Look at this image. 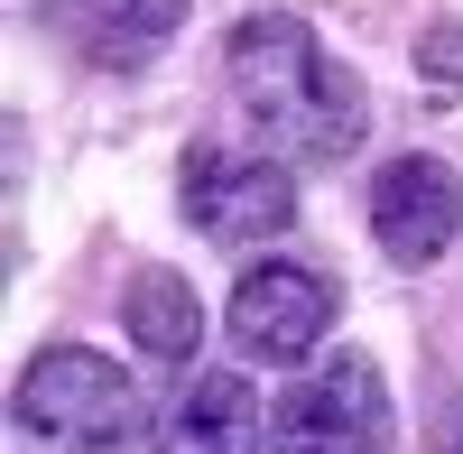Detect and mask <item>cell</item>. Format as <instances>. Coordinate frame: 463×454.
I'll return each instance as SVG.
<instances>
[{
    "mask_svg": "<svg viewBox=\"0 0 463 454\" xmlns=\"http://www.w3.org/2000/svg\"><path fill=\"white\" fill-rule=\"evenodd\" d=\"M232 93H241V111L260 121L269 148H288L297 167H343L371 130V93L353 65H334L316 47V28H306L297 10H250L241 28H232Z\"/></svg>",
    "mask_w": 463,
    "mask_h": 454,
    "instance_id": "cell-1",
    "label": "cell"
},
{
    "mask_svg": "<svg viewBox=\"0 0 463 454\" xmlns=\"http://www.w3.org/2000/svg\"><path fill=\"white\" fill-rule=\"evenodd\" d=\"M10 418L47 454H111L121 436H139V381L93 344H47V353H28Z\"/></svg>",
    "mask_w": 463,
    "mask_h": 454,
    "instance_id": "cell-2",
    "label": "cell"
},
{
    "mask_svg": "<svg viewBox=\"0 0 463 454\" xmlns=\"http://www.w3.org/2000/svg\"><path fill=\"white\" fill-rule=\"evenodd\" d=\"M390 445L399 418L371 353H334L269 399V454H390Z\"/></svg>",
    "mask_w": 463,
    "mask_h": 454,
    "instance_id": "cell-3",
    "label": "cell"
},
{
    "mask_svg": "<svg viewBox=\"0 0 463 454\" xmlns=\"http://www.w3.org/2000/svg\"><path fill=\"white\" fill-rule=\"evenodd\" d=\"M176 195H185V222L204 241L250 251V241H279L297 222V167L269 158V148H185Z\"/></svg>",
    "mask_w": 463,
    "mask_h": 454,
    "instance_id": "cell-4",
    "label": "cell"
},
{
    "mask_svg": "<svg viewBox=\"0 0 463 454\" xmlns=\"http://www.w3.org/2000/svg\"><path fill=\"white\" fill-rule=\"evenodd\" d=\"M454 232H463V185L445 158H390L371 176V241L390 270H408V279L436 270L454 251Z\"/></svg>",
    "mask_w": 463,
    "mask_h": 454,
    "instance_id": "cell-5",
    "label": "cell"
},
{
    "mask_svg": "<svg viewBox=\"0 0 463 454\" xmlns=\"http://www.w3.org/2000/svg\"><path fill=\"white\" fill-rule=\"evenodd\" d=\"M325 325H334V288L297 260H260L232 288V344L250 362H306L325 344Z\"/></svg>",
    "mask_w": 463,
    "mask_h": 454,
    "instance_id": "cell-6",
    "label": "cell"
},
{
    "mask_svg": "<svg viewBox=\"0 0 463 454\" xmlns=\"http://www.w3.org/2000/svg\"><path fill=\"white\" fill-rule=\"evenodd\" d=\"M195 0H47V28L84 65H139L148 47H167Z\"/></svg>",
    "mask_w": 463,
    "mask_h": 454,
    "instance_id": "cell-7",
    "label": "cell"
},
{
    "mask_svg": "<svg viewBox=\"0 0 463 454\" xmlns=\"http://www.w3.org/2000/svg\"><path fill=\"white\" fill-rule=\"evenodd\" d=\"M260 445H269V418H260V390L241 371H204L167 408V427L148 436V454H260Z\"/></svg>",
    "mask_w": 463,
    "mask_h": 454,
    "instance_id": "cell-8",
    "label": "cell"
},
{
    "mask_svg": "<svg viewBox=\"0 0 463 454\" xmlns=\"http://www.w3.org/2000/svg\"><path fill=\"white\" fill-rule=\"evenodd\" d=\"M121 325H130V344L148 362H195V344H204V307L176 270H139L121 288Z\"/></svg>",
    "mask_w": 463,
    "mask_h": 454,
    "instance_id": "cell-9",
    "label": "cell"
},
{
    "mask_svg": "<svg viewBox=\"0 0 463 454\" xmlns=\"http://www.w3.org/2000/svg\"><path fill=\"white\" fill-rule=\"evenodd\" d=\"M417 65L436 74V93H463V28H427V47H417Z\"/></svg>",
    "mask_w": 463,
    "mask_h": 454,
    "instance_id": "cell-10",
    "label": "cell"
}]
</instances>
